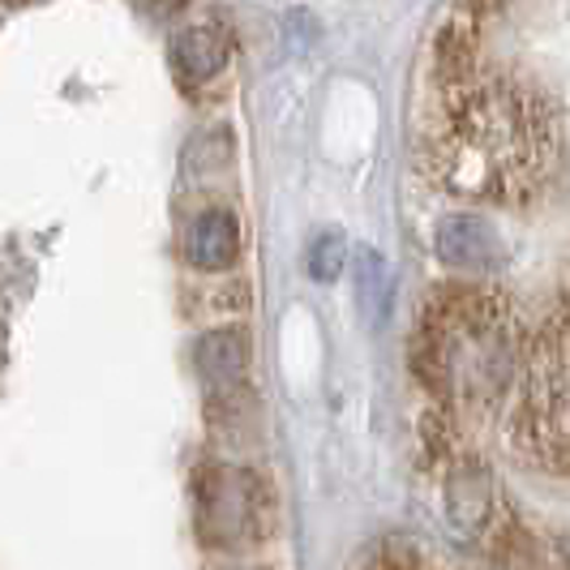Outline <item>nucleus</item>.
I'll use <instances>...</instances> for the list:
<instances>
[{"mask_svg":"<svg viewBox=\"0 0 570 570\" xmlns=\"http://www.w3.org/2000/svg\"><path fill=\"white\" fill-rule=\"evenodd\" d=\"M271 485L254 468L202 459L194 468V528L206 549L245 553L271 532Z\"/></svg>","mask_w":570,"mask_h":570,"instance_id":"1","label":"nucleus"},{"mask_svg":"<svg viewBox=\"0 0 570 570\" xmlns=\"http://www.w3.org/2000/svg\"><path fill=\"white\" fill-rule=\"evenodd\" d=\"M498 514L493 476L481 459L459 455L446 468V519L455 523L459 537H481Z\"/></svg>","mask_w":570,"mask_h":570,"instance_id":"2","label":"nucleus"},{"mask_svg":"<svg viewBox=\"0 0 570 570\" xmlns=\"http://www.w3.org/2000/svg\"><path fill=\"white\" fill-rule=\"evenodd\" d=\"M180 249H185V262L194 271H206V275H219V271H232L236 257H240V219L228 206H206L189 219V228L180 236Z\"/></svg>","mask_w":570,"mask_h":570,"instance_id":"3","label":"nucleus"},{"mask_svg":"<svg viewBox=\"0 0 570 570\" xmlns=\"http://www.w3.org/2000/svg\"><path fill=\"white\" fill-rule=\"evenodd\" d=\"M249 361H254V343L245 326H215L194 343V373L198 382L210 391H232L245 386L249 377Z\"/></svg>","mask_w":570,"mask_h":570,"instance_id":"4","label":"nucleus"},{"mask_svg":"<svg viewBox=\"0 0 570 570\" xmlns=\"http://www.w3.org/2000/svg\"><path fill=\"white\" fill-rule=\"evenodd\" d=\"M433 249H438V257L446 266H455V271H489V266H498L507 257L498 232L489 228L481 215H472V210L446 215L433 228Z\"/></svg>","mask_w":570,"mask_h":570,"instance_id":"5","label":"nucleus"},{"mask_svg":"<svg viewBox=\"0 0 570 570\" xmlns=\"http://www.w3.org/2000/svg\"><path fill=\"white\" fill-rule=\"evenodd\" d=\"M232 57V39L224 27L215 22H198V27H185L171 39V69L185 86H206L210 78H219L228 69Z\"/></svg>","mask_w":570,"mask_h":570,"instance_id":"6","label":"nucleus"},{"mask_svg":"<svg viewBox=\"0 0 570 570\" xmlns=\"http://www.w3.org/2000/svg\"><path fill=\"white\" fill-rule=\"evenodd\" d=\"M476 43H481V22L472 13L455 9L442 30L433 35V69L442 73V82L463 86L476 69Z\"/></svg>","mask_w":570,"mask_h":570,"instance_id":"7","label":"nucleus"},{"mask_svg":"<svg viewBox=\"0 0 570 570\" xmlns=\"http://www.w3.org/2000/svg\"><path fill=\"white\" fill-rule=\"evenodd\" d=\"M232 150H236V142H232L228 129H206L185 146V171L198 176V180L219 176V171L232 168Z\"/></svg>","mask_w":570,"mask_h":570,"instance_id":"8","label":"nucleus"},{"mask_svg":"<svg viewBox=\"0 0 570 570\" xmlns=\"http://www.w3.org/2000/svg\"><path fill=\"white\" fill-rule=\"evenodd\" d=\"M343 257H347L343 236H335V232L317 236L314 245H309V275H314L317 284H331V279L343 271Z\"/></svg>","mask_w":570,"mask_h":570,"instance_id":"9","label":"nucleus"},{"mask_svg":"<svg viewBox=\"0 0 570 570\" xmlns=\"http://www.w3.org/2000/svg\"><path fill=\"white\" fill-rule=\"evenodd\" d=\"M361 292H365V305H377V317L386 314V301H391V284H386V266L377 254H361Z\"/></svg>","mask_w":570,"mask_h":570,"instance_id":"10","label":"nucleus"},{"mask_svg":"<svg viewBox=\"0 0 570 570\" xmlns=\"http://www.w3.org/2000/svg\"><path fill=\"white\" fill-rule=\"evenodd\" d=\"M425 446L433 451L438 459H455V421H451V412L446 407H438V412H429L425 416Z\"/></svg>","mask_w":570,"mask_h":570,"instance_id":"11","label":"nucleus"},{"mask_svg":"<svg viewBox=\"0 0 570 570\" xmlns=\"http://www.w3.org/2000/svg\"><path fill=\"white\" fill-rule=\"evenodd\" d=\"M155 4H164V13H171V9H180L185 0H155Z\"/></svg>","mask_w":570,"mask_h":570,"instance_id":"12","label":"nucleus"},{"mask_svg":"<svg viewBox=\"0 0 570 570\" xmlns=\"http://www.w3.org/2000/svg\"><path fill=\"white\" fill-rule=\"evenodd\" d=\"M228 570H271V567H228Z\"/></svg>","mask_w":570,"mask_h":570,"instance_id":"13","label":"nucleus"}]
</instances>
